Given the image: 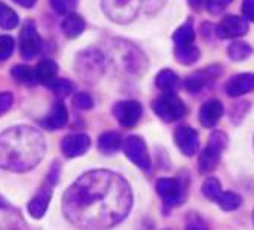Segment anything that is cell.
Segmentation results:
<instances>
[{
  "label": "cell",
  "instance_id": "6da1fadb",
  "mask_svg": "<svg viewBox=\"0 0 254 230\" xmlns=\"http://www.w3.org/2000/svg\"><path fill=\"white\" fill-rule=\"evenodd\" d=\"M132 192L124 177L111 171H90L67 189L63 200L65 218L84 230H107L131 211Z\"/></svg>",
  "mask_w": 254,
  "mask_h": 230
},
{
  "label": "cell",
  "instance_id": "7a4b0ae2",
  "mask_svg": "<svg viewBox=\"0 0 254 230\" xmlns=\"http://www.w3.org/2000/svg\"><path fill=\"white\" fill-rule=\"evenodd\" d=\"M44 151L41 133L31 127H14L0 134V168L29 171L41 162Z\"/></svg>",
  "mask_w": 254,
  "mask_h": 230
},
{
  "label": "cell",
  "instance_id": "3957f363",
  "mask_svg": "<svg viewBox=\"0 0 254 230\" xmlns=\"http://www.w3.org/2000/svg\"><path fill=\"white\" fill-rule=\"evenodd\" d=\"M227 147V136L222 131H215L209 137V144L198 158V169L201 174H210L216 169L222 151Z\"/></svg>",
  "mask_w": 254,
  "mask_h": 230
},
{
  "label": "cell",
  "instance_id": "277c9868",
  "mask_svg": "<svg viewBox=\"0 0 254 230\" xmlns=\"http://www.w3.org/2000/svg\"><path fill=\"white\" fill-rule=\"evenodd\" d=\"M152 110L163 122H175L188 113L184 102L175 95V91H168L152 102Z\"/></svg>",
  "mask_w": 254,
  "mask_h": 230
},
{
  "label": "cell",
  "instance_id": "5b68a950",
  "mask_svg": "<svg viewBox=\"0 0 254 230\" xmlns=\"http://www.w3.org/2000/svg\"><path fill=\"white\" fill-rule=\"evenodd\" d=\"M105 66V58L101 51L98 49H87L76 58V71L78 74L88 81H96Z\"/></svg>",
  "mask_w": 254,
  "mask_h": 230
},
{
  "label": "cell",
  "instance_id": "8992f818",
  "mask_svg": "<svg viewBox=\"0 0 254 230\" xmlns=\"http://www.w3.org/2000/svg\"><path fill=\"white\" fill-rule=\"evenodd\" d=\"M142 0H102L105 14L118 23L131 21L140 8Z\"/></svg>",
  "mask_w": 254,
  "mask_h": 230
},
{
  "label": "cell",
  "instance_id": "52a82bcc",
  "mask_svg": "<svg viewBox=\"0 0 254 230\" xmlns=\"http://www.w3.org/2000/svg\"><path fill=\"white\" fill-rule=\"evenodd\" d=\"M122 147H124L125 155L135 166H138L140 169H145V171H148L151 168V158L148 154V148L140 136H128L124 141Z\"/></svg>",
  "mask_w": 254,
  "mask_h": 230
},
{
  "label": "cell",
  "instance_id": "ba28073f",
  "mask_svg": "<svg viewBox=\"0 0 254 230\" xmlns=\"http://www.w3.org/2000/svg\"><path fill=\"white\" fill-rule=\"evenodd\" d=\"M41 38L37 32V28L32 21L25 23L20 32V54L25 60L35 58L41 51Z\"/></svg>",
  "mask_w": 254,
  "mask_h": 230
},
{
  "label": "cell",
  "instance_id": "9c48e42d",
  "mask_svg": "<svg viewBox=\"0 0 254 230\" xmlns=\"http://www.w3.org/2000/svg\"><path fill=\"white\" fill-rule=\"evenodd\" d=\"M157 194L160 198L165 201L169 208H175V206L181 204L184 198V188L183 183L178 178H160L157 181Z\"/></svg>",
  "mask_w": 254,
  "mask_h": 230
},
{
  "label": "cell",
  "instance_id": "30bf717a",
  "mask_svg": "<svg viewBox=\"0 0 254 230\" xmlns=\"http://www.w3.org/2000/svg\"><path fill=\"white\" fill-rule=\"evenodd\" d=\"M143 108L137 101H121L114 105L113 114L121 127L132 128L142 118Z\"/></svg>",
  "mask_w": 254,
  "mask_h": 230
},
{
  "label": "cell",
  "instance_id": "8fae6325",
  "mask_svg": "<svg viewBox=\"0 0 254 230\" xmlns=\"http://www.w3.org/2000/svg\"><path fill=\"white\" fill-rule=\"evenodd\" d=\"M174 141H175V145L178 147V150L188 157L195 155L199 150V136L193 128H190L188 125L178 127L175 130Z\"/></svg>",
  "mask_w": 254,
  "mask_h": 230
},
{
  "label": "cell",
  "instance_id": "7c38bea8",
  "mask_svg": "<svg viewBox=\"0 0 254 230\" xmlns=\"http://www.w3.org/2000/svg\"><path fill=\"white\" fill-rule=\"evenodd\" d=\"M248 32V21L244 17L227 15L216 26V35L219 38H239Z\"/></svg>",
  "mask_w": 254,
  "mask_h": 230
},
{
  "label": "cell",
  "instance_id": "4fadbf2b",
  "mask_svg": "<svg viewBox=\"0 0 254 230\" xmlns=\"http://www.w3.org/2000/svg\"><path fill=\"white\" fill-rule=\"evenodd\" d=\"M222 74L219 66H210L207 69H202V71L195 72L193 75H190L186 79V88L190 91V93H199L201 90H204L205 87H209L219 75Z\"/></svg>",
  "mask_w": 254,
  "mask_h": 230
},
{
  "label": "cell",
  "instance_id": "5bb4252c",
  "mask_svg": "<svg viewBox=\"0 0 254 230\" xmlns=\"http://www.w3.org/2000/svg\"><path fill=\"white\" fill-rule=\"evenodd\" d=\"M88 148H90V137L84 133L65 136L61 141V151L68 158L84 155Z\"/></svg>",
  "mask_w": 254,
  "mask_h": 230
},
{
  "label": "cell",
  "instance_id": "9a60e30c",
  "mask_svg": "<svg viewBox=\"0 0 254 230\" xmlns=\"http://www.w3.org/2000/svg\"><path fill=\"white\" fill-rule=\"evenodd\" d=\"M225 91L228 96L239 98L254 91V74H238L230 78L225 84Z\"/></svg>",
  "mask_w": 254,
  "mask_h": 230
},
{
  "label": "cell",
  "instance_id": "2e32d148",
  "mask_svg": "<svg viewBox=\"0 0 254 230\" xmlns=\"http://www.w3.org/2000/svg\"><path fill=\"white\" fill-rule=\"evenodd\" d=\"M224 114V105L218 99H210L199 108V122L205 128H213Z\"/></svg>",
  "mask_w": 254,
  "mask_h": 230
},
{
  "label": "cell",
  "instance_id": "e0dca14e",
  "mask_svg": "<svg viewBox=\"0 0 254 230\" xmlns=\"http://www.w3.org/2000/svg\"><path fill=\"white\" fill-rule=\"evenodd\" d=\"M52 186L49 188H43L28 204V212L31 214L32 218H43L46 211L49 208V203H51V195H52Z\"/></svg>",
  "mask_w": 254,
  "mask_h": 230
},
{
  "label": "cell",
  "instance_id": "ac0fdd59",
  "mask_svg": "<svg viewBox=\"0 0 254 230\" xmlns=\"http://www.w3.org/2000/svg\"><path fill=\"white\" fill-rule=\"evenodd\" d=\"M67 121H68V111L65 105L60 101L54 104L51 113L43 121V125L48 130H60L67 124Z\"/></svg>",
  "mask_w": 254,
  "mask_h": 230
},
{
  "label": "cell",
  "instance_id": "d6986e66",
  "mask_svg": "<svg viewBox=\"0 0 254 230\" xmlns=\"http://www.w3.org/2000/svg\"><path fill=\"white\" fill-rule=\"evenodd\" d=\"M122 145H124L122 137L116 131H105L98 139V148L104 154H116L121 151Z\"/></svg>",
  "mask_w": 254,
  "mask_h": 230
},
{
  "label": "cell",
  "instance_id": "ffe728a7",
  "mask_svg": "<svg viewBox=\"0 0 254 230\" xmlns=\"http://www.w3.org/2000/svg\"><path fill=\"white\" fill-rule=\"evenodd\" d=\"M85 29V21L81 15L70 12L67 14L65 18L61 23V31L67 38H76L79 37Z\"/></svg>",
  "mask_w": 254,
  "mask_h": 230
},
{
  "label": "cell",
  "instance_id": "44dd1931",
  "mask_svg": "<svg viewBox=\"0 0 254 230\" xmlns=\"http://www.w3.org/2000/svg\"><path fill=\"white\" fill-rule=\"evenodd\" d=\"M35 71V78H37V82H41V84H49L52 79L57 78V74H58V66L55 61L52 60H41L37 67L34 69Z\"/></svg>",
  "mask_w": 254,
  "mask_h": 230
},
{
  "label": "cell",
  "instance_id": "7402d4cb",
  "mask_svg": "<svg viewBox=\"0 0 254 230\" xmlns=\"http://www.w3.org/2000/svg\"><path fill=\"white\" fill-rule=\"evenodd\" d=\"M155 85L160 90H163L165 93H168V91H175L180 85V78L174 71H171V69H165V71H161L155 77Z\"/></svg>",
  "mask_w": 254,
  "mask_h": 230
},
{
  "label": "cell",
  "instance_id": "603a6c76",
  "mask_svg": "<svg viewBox=\"0 0 254 230\" xmlns=\"http://www.w3.org/2000/svg\"><path fill=\"white\" fill-rule=\"evenodd\" d=\"M11 77L23 85H34L37 84V78H35V71L28 66L23 64H17L11 69Z\"/></svg>",
  "mask_w": 254,
  "mask_h": 230
},
{
  "label": "cell",
  "instance_id": "cb8c5ba5",
  "mask_svg": "<svg viewBox=\"0 0 254 230\" xmlns=\"http://www.w3.org/2000/svg\"><path fill=\"white\" fill-rule=\"evenodd\" d=\"M172 40L175 41L177 46H188L192 44L195 40V28L192 25V20H188L174 32Z\"/></svg>",
  "mask_w": 254,
  "mask_h": 230
},
{
  "label": "cell",
  "instance_id": "d4e9b609",
  "mask_svg": "<svg viewBox=\"0 0 254 230\" xmlns=\"http://www.w3.org/2000/svg\"><path fill=\"white\" fill-rule=\"evenodd\" d=\"M199 55H201L199 49L195 48V46H192V44L177 46V48H175V58L181 64H186V66L195 64L199 60Z\"/></svg>",
  "mask_w": 254,
  "mask_h": 230
},
{
  "label": "cell",
  "instance_id": "484cf974",
  "mask_svg": "<svg viewBox=\"0 0 254 230\" xmlns=\"http://www.w3.org/2000/svg\"><path fill=\"white\" fill-rule=\"evenodd\" d=\"M215 203L219 206V208L225 212H232L241 208L242 204V198L241 195H238L236 192H221L218 195V198L215 200Z\"/></svg>",
  "mask_w": 254,
  "mask_h": 230
},
{
  "label": "cell",
  "instance_id": "4316f807",
  "mask_svg": "<svg viewBox=\"0 0 254 230\" xmlns=\"http://www.w3.org/2000/svg\"><path fill=\"white\" fill-rule=\"evenodd\" d=\"M227 54H228L230 60L244 61V60H247L253 54V48L248 43H245V41H235V43H232V44L228 46Z\"/></svg>",
  "mask_w": 254,
  "mask_h": 230
},
{
  "label": "cell",
  "instance_id": "83f0119b",
  "mask_svg": "<svg viewBox=\"0 0 254 230\" xmlns=\"http://www.w3.org/2000/svg\"><path fill=\"white\" fill-rule=\"evenodd\" d=\"M18 25V15L8 5L0 2V28L2 29H14Z\"/></svg>",
  "mask_w": 254,
  "mask_h": 230
},
{
  "label": "cell",
  "instance_id": "f1b7e54d",
  "mask_svg": "<svg viewBox=\"0 0 254 230\" xmlns=\"http://www.w3.org/2000/svg\"><path fill=\"white\" fill-rule=\"evenodd\" d=\"M46 85H48L54 91V93L57 96H60V98H65V96H68L73 91V84L70 81L64 79V78H55V79H52L49 84H46Z\"/></svg>",
  "mask_w": 254,
  "mask_h": 230
},
{
  "label": "cell",
  "instance_id": "f546056e",
  "mask_svg": "<svg viewBox=\"0 0 254 230\" xmlns=\"http://www.w3.org/2000/svg\"><path fill=\"white\" fill-rule=\"evenodd\" d=\"M201 191L204 194V197L210 198V200H216L218 195L222 192V188H221V183L219 180L213 178V177H209L202 181V186H201Z\"/></svg>",
  "mask_w": 254,
  "mask_h": 230
},
{
  "label": "cell",
  "instance_id": "4dcf8cb0",
  "mask_svg": "<svg viewBox=\"0 0 254 230\" xmlns=\"http://www.w3.org/2000/svg\"><path fill=\"white\" fill-rule=\"evenodd\" d=\"M14 38L9 35H0V61H6L14 52Z\"/></svg>",
  "mask_w": 254,
  "mask_h": 230
},
{
  "label": "cell",
  "instance_id": "1f68e13d",
  "mask_svg": "<svg viewBox=\"0 0 254 230\" xmlns=\"http://www.w3.org/2000/svg\"><path fill=\"white\" fill-rule=\"evenodd\" d=\"M51 6L58 14H70L73 8L76 6L78 0H49Z\"/></svg>",
  "mask_w": 254,
  "mask_h": 230
},
{
  "label": "cell",
  "instance_id": "d6a6232c",
  "mask_svg": "<svg viewBox=\"0 0 254 230\" xmlns=\"http://www.w3.org/2000/svg\"><path fill=\"white\" fill-rule=\"evenodd\" d=\"M232 2L233 0H205V8L210 14L216 15V14H221L222 11H225Z\"/></svg>",
  "mask_w": 254,
  "mask_h": 230
},
{
  "label": "cell",
  "instance_id": "836d02e7",
  "mask_svg": "<svg viewBox=\"0 0 254 230\" xmlns=\"http://www.w3.org/2000/svg\"><path fill=\"white\" fill-rule=\"evenodd\" d=\"M73 104L79 110H90L91 107L95 105V101H93V98H91L88 93H85V91H81V93H76L73 96Z\"/></svg>",
  "mask_w": 254,
  "mask_h": 230
},
{
  "label": "cell",
  "instance_id": "e575fe53",
  "mask_svg": "<svg viewBox=\"0 0 254 230\" xmlns=\"http://www.w3.org/2000/svg\"><path fill=\"white\" fill-rule=\"evenodd\" d=\"M12 102H14V98L9 91H3V93H0V116H2L3 113H6L11 107H12Z\"/></svg>",
  "mask_w": 254,
  "mask_h": 230
},
{
  "label": "cell",
  "instance_id": "d590c367",
  "mask_svg": "<svg viewBox=\"0 0 254 230\" xmlns=\"http://www.w3.org/2000/svg\"><path fill=\"white\" fill-rule=\"evenodd\" d=\"M188 230H209V227H207V224L204 223V220L201 217H198L195 214L188 221Z\"/></svg>",
  "mask_w": 254,
  "mask_h": 230
},
{
  "label": "cell",
  "instance_id": "8d00e7d4",
  "mask_svg": "<svg viewBox=\"0 0 254 230\" xmlns=\"http://www.w3.org/2000/svg\"><path fill=\"white\" fill-rule=\"evenodd\" d=\"M241 9L247 21H254V0H244Z\"/></svg>",
  "mask_w": 254,
  "mask_h": 230
},
{
  "label": "cell",
  "instance_id": "74e56055",
  "mask_svg": "<svg viewBox=\"0 0 254 230\" xmlns=\"http://www.w3.org/2000/svg\"><path fill=\"white\" fill-rule=\"evenodd\" d=\"M12 2H15L17 5H20L23 8H32L37 3V0H12Z\"/></svg>",
  "mask_w": 254,
  "mask_h": 230
},
{
  "label": "cell",
  "instance_id": "f35d334b",
  "mask_svg": "<svg viewBox=\"0 0 254 230\" xmlns=\"http://www.w3.org/2000/svg\"><path fill=\"white\" fill-rule=\"evenodd\" d=\"M189 3L192 8H199V6L205 5V0H189Z\"/></svg>",
  "mask_w": 254,
  "mask_h": 230
},
{
  "label": "cell",
  "instance_id": "ab89813d",
  "mask_svg": "<svg viewBox=\"0 0 254 230\" xmlns=\"http://www.w3.org/2000/svg\"><path fill=\"white\" fill-rule=\"evenodd\" d=\"M6 206V203H3V201H0V208H5Z\"/></svg>",
  "mask_w": 254,
  "mask_h": 230
},
{
  "label": "cell",
  "instance_id": "60d3db41",
  "mask_svg": "<svg viewBox=\"0 0 254 230\" xmlns=\"http://www.w3.org/2000/svg\"><path fill=\"white\" fill-rule=\"evenodd\" d=\"M253 221H254V212H253Z\"/></svg>",
  "mask_w": 254,
  "mask_h": 230
}]
</instances>
